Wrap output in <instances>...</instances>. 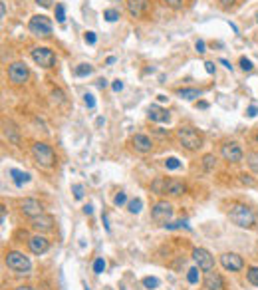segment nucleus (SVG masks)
<instances>
[{"mask_svg":"<svg viewBox=\"0 0 258 290\" xmlns=\"http://www.w3.org/2000/svg\"><path fill=\"white\" fill-rule=\"evenodd\" d=\"M228 217H230V221L234 225L242 226V229H250V226L256 225V213L246 205H232Z\"/></svg>","mask_w":258,"mask_h":290,"instance_id":"1","label":"nucleus"},{"mask_svg":"<svg viewBox=\"0 0 258 290\" xmlns=\"http://www.w3.org/2000/svg\"><path fill=\"white\" fill-rule=\"evenodd\" d=\"M28 28L38 38H50L52 36V20L44 14H36V16L30 18Z\"/></svg>","mask_w":258,"mask_h":290,"instance_id":"2","label":"nucleus"},{"mask_svg":"<svg viewBox=\"0 0 258 290\" xmlns=\"http://www.w3.org/2000/svg\"><path fill=\"white\" fill-rule=\"evenodd\" d=\"M32 155L40 165H44V167H52V165L56 163V153L48 143H42V141L34 143L32 145Z\"/></svg>","mask_w":258,"mask_h":290,"instance_id":"3","label":"nucleus"},{"mask_svg":"<svg viewBox=\"0 0 258 290\" xmlns=\"http://www.w3.org/2000/svg\"><path fill=\"white\" fill-rule=\"evenodd\" d=\"M177 137H179V141H181V145L185 149H189V151H197L201 145H203V139H201V135L193 129V128H179L177 129Z\"/></svg>","mask_w":258,"mask_h":290,"instance_id":"4","label":"nucleus"},{"mask_svg":"<svg viewBox=\"0 0 258 290\" xmlns=\"http://www.w3.org/2000/svg\"><path fill=\"white\" fill-rule=\"evenodd\" d=\"M8 78H10L12 84L22 86L30 78V70H28V66L24 64V62H14V64L8 66Z\"/></svg>","mask_w":258,"mask_h":290,"instance_id":"5","label":"nucleus"},{"mask_svg":"<svg viewBox=\"0 0 258 290\" xmlns=\"http://www.w3.org/2000/svg\"><path fill=\"white\" fill-rule=\"evenodd\" d=\"M6 264H8L10 271H14V273H28L32 268L28 257H24L22 253H16V251L6 255Z\"/></svg>","mask_w":258,"mask_h":290,"instance_id":"6","label":"nucleus"},{"mask_svg":"<svg viewBox=\"0 0 258 290\" xmlns=\"http://www.w3.org/2000/svg\"><path fill=\"white\" fill-rule=\"evenodd\" d=\"M32 60L40 68H52L56 62V54L50 48H34L32 50Z\"/></svg>","mask_w":258,"mask_h":290,"instance_id":"7","label":"nucleus"},{"mask_svg":"<svg viewBox=\"0 0 258 290\" xmlns=\"http://www.w3.org/2000/svg\"><path fill=\"white\" fill-rule=\"evenodd\" d=\"M193 258H195L199 268H201V271H205V273H209V271H212V268H214V258L210 257L209 251H205V248H195V251H193Z\"/></svg>","mask_w":258,"mask_h":290,"instance_id":"8","label":"nucleus"},{"mask_svg":"<svg viewBox=\"0 0 258 290\" xmlns=\"http://www.w3.org/2000/svg\"><path fill=\"white\" fill-rule=\"evenodd\" d=\"M221 264L226 268V271L236 273V271H242L244 260H242V257H239L236 253H225V255L221 257Z\"/></svg>","mask_w":258,"mask_h":290,"instance_id":"9","label":"nucleus"},{"mask_svg":"<svg viewBox=\"0 0 258 290\" xmlns=\"http://www.w3.org/2000/svg\"><path fill=\"white\" fill-rule=\"evenodd\" d=\"M153 219L157 223H167L171 219V215H173V207H171L167 201H159L155 207H153V211H151Z\"/></svg>","mask_w":258,"mask_h":290,"instance_id":"10","label":"nucleus"},{"mask_svg":"<svg viewBox=\"0 0 258 290\" xmlns=\"http://www.w3.org/2000/svg\"><path fill=\"white\" fill-rule=\"evenodd\" d=\"M221 153H223V157L226 159V161H230V163H239L241 159H242V149H241V145L239 143H225L223 145V149H221Z\"/></svg>","mask_w":258,"mask_h":290,"instance_id":"11","label":"nucleus"},{"mask_svg":"<svg viewBox=\"0 0 258 290\" xmlns=\"http://www.w3.org/2000/svg\"><path fill=\"white\" fill-rule=\"evenodd\" d=\"M127 2V10L133 18H141L145 16L147 8H149V0H125Z\"/></svg>","mask_w":258,"mask_h":290,"instance_id":"12","label":"nucleus"},{"mask_svg":"<svg viewBox=\"0 0 258 290\" xmlns=\"http://www.w3.org/2000/svg\"><path fill=\"white\" fill-rule=\"evenodd\" d=\"M22 213L34 219V217H38V215L44 213V207H42V203L36 201V199H24V201H22Z\"/></svg>","mask_w":258,"mask_h":290,"instance_id":"13","label":"nucleus"},{"mask_svg":"<svg viewBox=\"0 0 258 290\" xmlns=\"http://www.w3.org/2000/svg\"><path fill=\"white\" fill-rule=\"evenodd\" d=\"M28 244H30V251H32L34 255H44L48 248H50V242H48L44 237H40V235L32 237V239L28 241Z\"/></svg>","mask_w":258,"mask_h":290,"instance_id":"14","label":"nucleus"},{"mask_svg":"<svg viewBox=\"0 0 258 290\" xmlns=\"http://www.w3.org/2000/svg\"><path fill=\"white\" fill-rule=\"evenodd\" d=\"M131 143H133V147H135L139 153H149V151H151V147H153L151 139H149L147 135H143V133H137V135H133Z\"/></svg>","mask_w":258,"mask_h":290,"instance_id":"15","label":"nucleus"},{"mask_svg":"<svg viewBox=\"0 0 258 290\" xmlns=\"http://www.w3.org/2000/svg\"><path fill=\"white\" fill-rule=\"evenodd\" d=\"M147 115H149V119H151V121H157V123H165V121L171 119L169 112L163 110V108H159V106H149Z\"/></svg>","mask_w":258,"mask_h":290,"instance_id":"16","label":"nucleus"},{"mask_svg":"<svg viewBox=\"0 0 258 290\" xmlns=\"http://www.w3.org/2000/svg\"><path fill=\"white\" fill-rule=\"evenodd\" d=\"M205 288L207 290H223V278L219 273L214 271H209L205 274Z\"/></svg>","mask_w":258,"mask_h":290,"instance_id":"17","label":"nucleus"},{"mask_svg":"<svg viewBox=\"0 0 258 290\" xmlns=\"http://www.w3.org/2000/svg\"><path fill=\"white\" fill-rule=\"evenodd\" d=\"M52 225H54V219L50 215H44V213L32 219V226H34L36 231H50Z\"/></svg>","mask_w":258,"mask_h":290,"instance_id":"18","label":"nucleus"},{"mask_svg":"<svg viewBox=\"0 0 258 290\" xmlns=\"http://www.w3.org/2000/svg\"><path fill=\"white\" fill-rule=\"evenodd\" d=\"M165 193L173 195V197H179V195L185 193V185H183L181 181H177V179H169V181L165 183Z\"/></svg>","mask_w":258,"mask_h":290,"instance_id":"19","label":"nucleus"},{"mask_svg":"<svg viewBox=\"0 0 258 290\" xmlns=\"http://www.w3.org/2000/svg\"><path fill=\"white\" fill-rule=\"evenodd\" d=\"M10 177H12L16 187H24V185L30 181V175L26 171H20V169H10Z\"/></svg>","mask_w":258,"mask_h":290,"instance_id":"20","label":"nucleus"},{"mask_svg":"<svg viewBox=\"0 0 258 290\" xmlns=\"http://www.w3.org/2000/svg\"><path fill=\"white\" fill-rule=\"evenodd\" d=\"M177 94H179V97H183V99H195V97H201V96H203V90H199V88H183V90H179Z\"/></svg>","mask_w":258,"mask_h":290,"instance_id":"21","label":"nucleus"},{"mask_svg":"<svg viewBox=\"0 0 258 290\" xmlns=\"http://www.w3.org/2000/svg\"><path fill=\"white\" fill-rule=\"evenodd\" d=\"M94 72V68L90 66V64H80L76 70H74V74L78 76V78H83V76H90Z\"/></svg>","mask_w":258,"mask_h":290,"instance_id":"22","label":"nucleus"},{"mask_svg":"<svg viewBox=\"0 0 258 290\" xmlns=\"http://www.w3.org/2000/svg\"><path fill=\"white\" fill-rule=\"evenodd\" d=\"M159 284H161V282H159V278H155V276H145V278H143V286H145L147 290H155Z\"/></svg>","mask_w":258,"mask_h":290,"instance_id":"23","label":"nucleus"},{"mask_svg":"<svg viewBox=\"0 0 258 290\" xmlns=\"http://www.w3.org/2000/svg\"><path fill=\"white\" fill-rule=\"evenodd\" d=\"M56 20L60 24L66 22V6L64 4H56Z\"/></svg>","mask_w":258,"mask_h":290,"instance_id":"24","label":"nucleus"},{"mask_svg":"<svg viewBox=\"0 0 258 290\" xmlns=\"http://www.w3.org/2000/svg\"><path fill=\"white\" fill-rule=\"evenodd\" d=\"M246 276H248V282H250V284L258 286V266H252V268H248Z\"/></svg>","mask_w":258,"mask_h":290,"instance_id":"25","label":"nucleus"},{"mask_svg":"<svg viewBox=\"0 0 258 290\" xmlns=\"http://www.w3.org/2000/svg\"><path fill=\"white\" fill-rule=\"evenodd\" d=\"M127 207H129V213H135L137 215L141 211V207H143V201L141 199H133V201H129Z\"/></svg>","mask_w":258,"mask_h":290,"instance_id":"26","label":"nucleus"},{"mask_svg":"<svg viewBox=\"0 0 258 290\" xmlns=\"http://www.w3.org/2000/svg\"><path fill=\"white\" fill-rule=\"evenodd\" d=\"M165 167L171 169V171H175V169L181 167V161L177 157H169V159H165Z\"/></svg>","mask_w":258,"mask_h":290,"instance_id":"27","label":"nucleus"},{"mask_svg":"<svg viewBox=\"0 0 258 290\" xmlns=\"http://www.w3.org/2000/svg\"><path fill=\"white\" fill-rule=\"evenodd\" d=\"M103 18L107 20V22H115V20L119 18V12H117L115 8H107V10L103 12Z\"/></svg>","mask_w":258,"mask_h":290,"instance_id":"28","label":"nucleus"},{"mask_svg":"<svg viewBox=\"0 0 258 290\" xmlns=\"http://www.w3.org/2000/svg\"><path fill=\"white\" fill-rule=\"evenodd\" d=\"M187 280H189V284H197L199 282V268H191L187 273Z\"/></svg>","mask_w":258,"mask_h":290,"instance_id":"29","label":"nucleus"},{"mask_svg":"<svg viewBox=\"0 0 258 290\" xmlns=\"http://www.w3.org/2000/svg\"><path fill=\"white\" fill-rule=\"evenodd\" d=\"M248 165H250V169L254 173H258V153H248Z\"/></svg>","mask_w":258,"mask_h":290,"instance_id":"30","label":"nucleus"},{"mask_svg":"<svg viewBox=\"0 0 258 290\" xmlns=\"http://www.w3.org/2000/svg\"><path fill=\"white\" fill-rule=\"evenodd\" d=\"M83 103H85V108L88 110H94L96 108V97L92 94H83Z\"/></svg>","mask_w":258,"mask_h":290,"instance_id":"31","label":"nucleus"},{"mask_svg":"<svg viewBox=\"0 0 258 290\" xmlns=\"http://www.w3.org/2000/svg\"><path fill=\"white\" fill-rule=\"evenodd\" d=\"M165 183H167V181H163V179H157V181L151 185V187H153V191H155V193L163 195V193H165Z\"/></svg>","mask_w":258,"mask_h":290,"instance_id":"32","label":"nucleus"},{"mask_svg":"<svg viewBox=\"0 0 258 290\" xmlns=\"http://www.w3.org/2000/svg\"><path fill=\"white\" fill-rule=\"evenodd\" d=\"M105 271V260L103 258H96V262H94V273L96 274H101Z\"/></svg>","mask_w":258,"mask_h":290,"instance_id":"33","label":"nucleus"},{"mask_svg":"<svg viewBox=\"0 0 258 290\" xmlns=\"http://www.w3.org/2000/svg\"><path fill=\"white\" fill-rule=\"evenodd\" d=\"M181 226H187V229H189L187 221H177V223H165V229H181Z\"/></svg>","mask_w":258,"mask_h":290,"instance_id":"34","label":"nucleus"},{"mask_svg":"<svg viewBox=\"0 0 258 290\" xmlns=\"http://www.w3.org/2000/svg\"><path fill=\"white\" fill-rule=\"evenodd\" d=\"M163 2H165L169 8H175V10L183 8V0H163Z\"/></svg>","mask_w":258,"mask_h":290,"instance_id":"35","label":"nucleus"},{"mask_svg":"<svg viewBox=\"0 0 258 290\" xmlns=\"http://www.w3.org/2000/svg\"><path fill=\"white\" fill-rule=\"evenodd\" d=\"M205 169H212L214 163H217V159H214V155H205Z\"/></svg>","mask_w":258,"mask_h":290,"instance_id":"36","label":"nucleus"},{"mask_svg":"<svg viewBox=\"0 0 258 290\" xmlns=\"http://www.w3.org/2000/svg\"><path fill=\"white\" fill-rule=\"evenodd\" d=\"M241 68H242L244 72H250L254 66H252V62H250L248 58H244V56H242V58H241Z\"/></svg>","mask_w":258,"mask_h":290,"instance_id":"37","label":"nucleus"},{"mask_svg":"<svg viewBox=\"0 0 258 290\" xmlns=\"http://www.w3.org/2000/svg\"><path fill=\"white\" fill-rule=\"evenodd\" d=\"M72 191H74V197H76L78 201H80V199H83V187H81V185H74Z\"/></svg>","mask_w":258,"mask_h":290,"instance_id":"38","label":"nucleus"},{"mask_svg":"<svg viewBox=\"0 0 258 290\" xmlns=\"http://www.w3.org/2000/svg\"><path fill=\"white\" fill-rule=\"evenodd\" d=\"M113 203H115L117 207L125 205V203H127V195H125V193H117V195H115V199H113Z\"/></svg>","mask_w":258,"mask_h":290,"instance_id":"39","label":"nucleus"},{"mask_svg":"<svg viewBox=\"0 0 258 290\" xmlns=\"http://www.w3.org/2000/svg\"><path fill=\"white\" fill-rule=\"evenodd\" d=\"M83 38H85V42H88L90 46H94V44L97 42V38H96V34H94V32H85V36H83Z\"/></svg>","mask_w":258,"mask_h":290,"instance_id":"40","label":"nucleus"},{"mask_svg":"<svg viewBox=\"0 0 258 290\" xmlns=\"http://www.w3.org/2000/svg\"><path fill=\"white\" fill-rule=\"evenodd\" d=\"M205 48H207V44L203 42V40H197V42H195V50H197L199 54H205V52H207Z\"/></svg>","mask_w":258,"mask_h":290,"instance_id":"41","label":"nucleus"},{"mask_svg":"<svg viewBox=\"0 0 258 290\" xmlns=\"http://www.w3.org/2000/svg\"><path fill=\"white\" fill-rule=\"evenodd\" d=\"M112 88H113V92H121V90H123V81H121V80H115L113 84H112Z\"/></svg>","mask_w":258,"mask_h":290,"instance_id":"42","label":"nucleus"},{"mask_svg":"<svg viewBox=\"0 0 258 290\" xmlns=\"http://www.w3.org/2000/svg\"><path fill=\"white\" fill-rule=\"evenodd\" d=\"M246 115H248V117H256V115H258V108H256V106H250V108L246 110Z\"/></svg>","mask_w":258,"mask_h":290,"instance_id":"43","label":"nucleus"},{"mask_svg":"<svg viewBox=\"0 0 258 290\" xmlns=\"http://www.w3.org/2000/svg\"><path fill=\"white\" fill-rule=\"evenodd\" d=\"M205 70L209 74H214V64H212V62H205Z\"/></svg>","mask_w":258,"mask_h":290,"instance_id":"44","label":"nucleus"},{"mask_svg":"<svg viewBox=\"0 0 258 290\" xmlns=\"http://www.w3.org/2000/svg\"><path fill=\"white\" fill-rule=\"evenodd\" d=\"M50 2H52V0H36V4L44 6V8H48V6H50Z\"/></svg>","mask_w":258,"mask_h":290,"instance_id":"45","label":"nucleus"},{"mask_svg":"<svg viewBox=\"0 0 258 290\" xmlns=\"http://www.w3.org/2000/svg\"><path fill=\"white\" fill-rule=\"evenodd\" d=\"M234 2H236V0H221V4H223V6H226V8H228V6H232Z\"/></svg>","mask_w":258,"mask_h":290,"instance_id":"46","label":"nucleus"},{"mask_svg":"<svg viewBox=\"0 0 258 290\" xmlns=\"http://www.w3.org/2000/svg\"><path fill=\"white\" fill-rule=\"evenodd\" d=\"M83 213H85V215H92V213H94L92 205H85V207H83Z\"/></svg>","mask_w":258,"mask_h":290,"instance_id":"47","label":"nucleus"},{"mask_svg":"<svg viewBox=\"0 0 258 290\" xmlns=\"http://www.w3.org/2000/svg\"><path fill=\"white\" fill-rule=\"evenodd\" d=\"M197 108H201V110H207V108H209V103H207V101H199V103H197Z\"/></svg>","mask_w":258,"mask_h":290,"instance_id":"48","label":"nucleus"},{"mask_svg":"<svg viewBox=\"0 0 258 290\" xmlns=\"http://www.w3.org/2000/svg\"><path fill=\"white\" fill-rule=\"evenodd\" d=\"M221 64H223V66H225V68H228V70H230V68H232V66H230V62H228V60H221Z\"/></svg>","mask_w":258,"mask_h":290,"instance_id":"49","label":"nucleus"},{"mask_svg":"<svg viewBox=\"0 0 258 290\" xmlns=\"http://www.w3.org/2000/svg\"><path fill=\"white\" fill-rule=\"evenodd\" d=\"M157 99H159V101H161V103H165V101H167V99H169V97H167V96H163V94H159V96H157Z\"/></svg>","mask_w":258,"mask_h":290,"instance_id":"50","label":"nucleus"},{"mask_svg":"<svg viewBox=\"0 0 258 290\" xmlns=\"http://www.w3.org/2000/svg\"><path fill=\"white\" fill-rule=\"evenodd\" d=\"M97 86H99V88H105L107 81H105V80H97Z\"/></svg>","mask_w":258,"mask_h":290,"instance_id":"51","label":"nucleus"},{"mask_svg":"<svg viewBox=\"0 0 258 290\" xmlns=\"http://www.w3.org/2000/svg\"><path fill=\"white\" fill-rule=\"evenodd\" d=\"M16 290H34V288H32V286H18Z\"/></svg>","mask_w":258,"mask_h":290,"instance_id":"52","label":"nucleus"},{"mask_svg":"<svg viewBox=\"0 0 258 290\" xmlns=\"http://www.w3.org/2000/svg\"><path fill=\"white\" fill-rule=\"evenodd\" d=\"M85 290H88V288H85Z\"/></svg>","mask_w":258,"mask_h":290,"instance_id":"53","label":"nucleus"}]
</instances>
